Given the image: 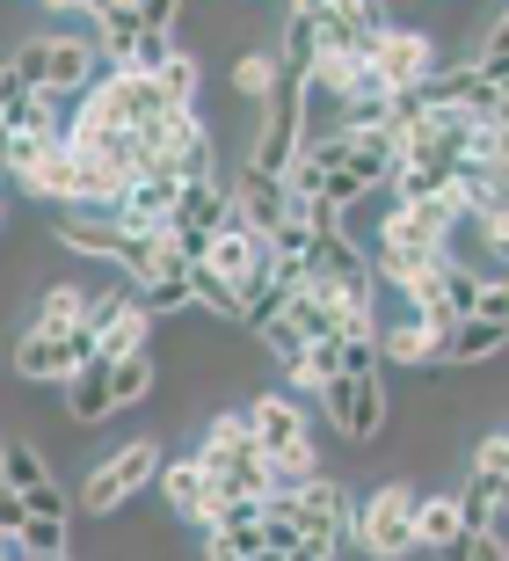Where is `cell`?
I'll return each instance as SVG.
<instances>
[{
	"label": "cell",
	"instance_id": "83f0119b",
	"mask_svg": "<svg viewBox=\"0 0 509 561\" xmlns=\"http://www.w3.org/2000/svg\"><path fill=\"white\" fill-rule=\"evenodd\" d=\"M139 307L153 313V321H175V313H197V307H189V271H183V277H167V285H153V291H139Z\"/></svg>",
	"mask_w": 509,
	"mask_h": 561
},
{
	"label": "cell",
	"instance_id": "9a60e30c",
	"mask_svg": "<svg viewBox=\"0 0 509 561\" xmlns=\"http://www.w3.org/2000/svg\"><path fill=\"white\" fill-rule=\"evenodd\" d=\"M204 489H211V481H204V467H197L189 453H175V459H161V474H153V489H146V496L161 503L167 525H197Z\"/></svg>",
	"mask_w": 509,
	"mask_h": 561
},
{
	"label": "cell",
	"instance_id": "7c38bea8",
	"mask_svg": "<svg viewBox=\"0 0 509 561\" xmlns=\"http://www.w3.org/2000/svg\"><path fill=\"white\" fill-rule=\"evenodd\" d=\"M393 423V394H386V373L379 379H349V394H343V416H335V431L357 445V453H371L379 437H386Z\"/></svg>",
	"mask_w": 509,
	"mask_h": 561
},
{
	"label": "cell",
	"instance_id": "d6986e66",
	"mask_svg": "<svg viewBox=\"0 0 509 561\" xmlns=\"http://www.w3.org/2000/svg\"><path fill=\"white\" fill-rule=\"evenodd\" d=\"M502 351H509V329H495V321H459V329L444 335V351H437V373H466V365H495Z\"/></svg>",
	"mask_w": 509,
	"mask_h": 561
},
{
	"label": "cell",
	"instance_id": "4fadbf2b",
	"mask_svg": "<svg viewBox=\"0 0 509 561\" xmlns=\"http://www.w3.org/2000/svg\"><path fill=\"white\" fill-rule=\"evenodd\" d=\"M51 249H73V255H95V263H124V241L117 219H102V211H51Z\"/></svg>",
	"mask_w": 509,
	"mask_h": 561
},
{
	"label": "cell",
	"instance_id": "d590c367",
	"mask_svg": "<svg viewBox=\"0 0 509 561\" xmlns=\"http://www.w3.org/2000/svg\"><path fill=\"white\" fill-rule=\"evenodd\" d=\"M0 496H8V481H0Z\"/></svg>",
	"mask_w": 509,
	"mask_h": 561
},
{
	"label": "cell",
	"instance_id": "5b68a950",
	"mask_svg": "<svg viewBox=\"0 0 509 561\" xmlns=\"http://www.w3.org/2000/svg\"><path fill=\"white\" fill-rule=\"evenodd\" d=\"M451 496H459L466 533H509V437H502V423L481 431L473 474H466V489H451Z\"/></svg>",
	"mask_w": 509,
	"mask_h": 561
},
{
	"label": "cell",
	"instance_id": "5bb4252c",
	"mask_svg": "<svg viewBox=\"0 0 509 561\" xmlns=\"http://www.w3.org/2000/svg\"><path fill=\"white\" fill-rule=\"evenodd\" d=\"M95 59H102V73H124L131 66V44H139V30H146V0H95Z\"/></svg>",
	"mask_w": 509,
	"mask_h": 561
},
{
	"label": "cell",
	"instance_id": "d6a6232c",
	"mask_svg": "<svg viewBox=\"0 0 509 561\" xmlns=\"http://www.w3.org/2000/svg\"><path fill=\"white\" fill-rule=\"evenodd\" d=\"M285 561H343V554H327V547H291Z\"/></svg>",
	"mask_w": 509,
	"mask_h": 561
},
{
	"label": "cell",
	"instance_id": "e575fe53",
	"mask_svg": "<svg viewBox=\"0 0 509 561\" xmlns=\"http://www.w3.org/2000/svg\"><path fill=\"white\" fill-rule=\"evenodd\" d=\"M51 561H81V554H51Z\"/></svg>",
	"mask_w": 509,
	"mask_h": 561
},
{
	"label": "cell",
	"instance_id": "836d02e7",
	"mask_svg": "<svg viewBox=\"0 0 509 561\" xmlns=\"http://www.w3.org/2000/svg\"><path fill=\"white\" fill-rule=\"evenodd\" d=\"M0 227H8V197H0Z\"/></svg>",
	"mask_w": 509,
	"mask_h": 561
},
{
	"label": "cell",
	"instance_id": "f546056e",
	"mask_svg": "<svg viewBox=\"0 0 509 561\" xmlns=\"http://www.w3.org/2000/svg\"><path fill=\"white\" fill-rule=\"evenodd\" d=\"M444 561H509V533H466Z\"/></svg>",
	"mask_w": 509,
	"mask_h": 561
},
{
	"label": "cell",
	"instance_id": "9c48e42d",
	"mask_svg": "<svg viewBox=\"0 0 509 561\" xmlns=\"http://www.w3.org/2000/svg\"><path fill=\"white\" fill-rule=\"evenodd\" d=\"M241 416H247V437H255V453H263V459H285V453H299V445H321V437H313V416H305V401L285 394V387L255 394Z\"/></svg>",
	"mask_w": 509,
	"mask_h": 561
},
{
	"label": "cell",
	"instance_id": "f1b7e54d",
	"mask_svg": "<svg viewBox=\"0 0 509 561\" xmlns=\"http://www.w3.org/2000/svg\"><path fill=\"white\" fill-rule=\"evenodd\" d=\"M473 321L509 329V277H481V291H473Z\"/></svg>",
	"mask_w": 509,
	"mask_h": 561
},
{
	"label": "cell",
	"instance_id": "277c9868",
	"mask_svg": "<svg viewBox=\"0 0 509 561\" xmlns=\"http://www.w3.org/2000/svg\"><path fill=\"white\" fill-rule=\"evenodd\" d=\"M269 503L299 525V547H327V554H343L349 533H357V489H349L343 474H313L305 489L269 496Z\"/></svg>",
	"mask_w": 509,
	"mask_h": 561
},
{
	"label": "cell",
	"instance_id": "6da1fadb",
	"mask_svg": "<svg viewBox=\"0 0 509 561\" xmlns=\"http://www.w3.org/2000/svg\"><path fill=\"white\" fill-rule=\"evenodd\" d=\"M8 66H15V81L30 88V95H51V103H81L88 81L102 73L88 30H44V37H30Z\"/></svg>",
	"mask_w": 509,
	"mask_h": 561
},
{
	"label": "cell",
	"instance_id": "ba28073f",
	"mask_svg": "<svg viewBox=\"0 0 509 561\" xmlns=\"http://www.w3.org/2000/svg\"><path fill=\"white\" fill-rule=\"evenodd\" d=\"M8 365H15L22 387H66L81 365H95V343H88V335H37V329H22L15 351H8Z\"/></svg>",
	"mask_w": 509,
	"mask_h": 561
},
{
	"label": "cell",
	"instance_id": "2e32d148",
	"mask_svg": "<svg viewBox=\"0 0 509 561\" xmlns=\"http://www.w3.org/2000/svg\"><path fill=\"white\" fill-rule=\"evenodd\" d=\"M407 533H415V554H437V561H444L451 547L466 540L459 496H451V489H423V496H415V518H407Z\"/></svg>",
	"mask_w": 509,
	"mask_h": 561
},
{
	"label": "cell",
	"instance_id": "d4e9b609",
	"mask_svg": "<svg viewBox=\"0 0 509 561\" xmlns=\"http://www.w3.org/2000/svg\"><path fill=\"white\" fill-rule=\"evenodd\" d=\"M0 481H8L15 496H30L37 481H51V467H44V453H37V437H8V445H0Z\"/></svg>",
	"mask_w": 509,
	"mask_h": 561
},
{
	"label": "cell",
	"instance_id": "4316f807",
	"mask_svg": "<svg viewBox=\"0 0 509 561\" xmlns=\"http://www.w3.org/2000/svg\"><path fill=\"white\" fill-rule=\"evenodd\" d=\"M22 518H51V525H73V489H66L59 474L37 481L30 496H22Z\"/></svg>",
	"mask_w": 509,
	"mask_h": 561
},
{
	"label": "cell",
	"instance_id": "8fae6325",
	"mask_svg": "<svg viewBox=\"0 0 509 561\" xmlns=\"http://www.w3.org/2000/svg\"><path fill=\"white\" fill-rule=\"evenodd\" d=\"M371 351H379V373H386V365H401V373H437L444 335L423 329L415 313H401V321H379V329H371Z\"/></svg>",
	"mask_w": 509,
	"mask_h": 561
},
{
	"label": "cell",
	"instance_id": "ac0fdd59",
	"mask_svg": "<svg viewBox=\"0 0 509 561\" xmlns=\"http://www.w3.org/2000/svg\"><path fill=\"white\" fill-rule=\"evenodd\" d=\"M139 351H153V313H146L139 299H124L95 329V365H117V357H139Z\"/></svg>",
	"mask_w": 509,
	"mask_h": 561
},
{
	"label": "cell",
	"instance_id": "44dd1931",
	"mask_svg": "<svg viewBox=\"0 0 509 561\" xmlns=\"http://www.w3.org/2000/svg\"><path fill=\"white\" fill-rule=\"evenodd\" d=\"M102 379H109V416H117V409H139V401L161 394V357L153 351L117 357V365H102Z\"/></svg>",
	"mask_w": 509,
	"mask_h": 561
},
{
	"label": "cell",
	"instance_id": "52a82bcc",
	"mask_svg": "<svg viewBox=\"0 0 509 561\" xmlns=\"http://www.w3.org/2000/svg\"><path fill=\"white\" fill-rule=\"evenodd\" d=\"M473 291H481V271L473 263H437V271L423 277V285L407 291L401 307L423 321V329H437V335H451L459 321H473Z\"/></svg>",
	"mask_w": 509,
	"mask_h": 561
},
{
	"label": "cell",
	"instance_id": "ffe728a7",
	"mask_svg": "<svg viewBox=\"0 0 509 561\" xmlns=\"http://www.w3.org/2000/svg\"><path fill=\"white\" fill-rule=\"evenodd\" d=\"M22 190L37 197V205L51 211H73V197H81V153H66V146H51L30 175H22Z\"/></svg>",
	"mask_w": 509,
	"mask_h": 561
},
{
	"label": "cell",
	"instance_id": "8992f818",
	"mask_svg": "<svg viewBox=\"0 0 509 561\" xmlns=\"http://www.w3.org/2000/svg\"><path fill=\"white\" fill-rule=\"evenodd\" d=\"M437 66H444V51H437V30L386 22V30H379V44H371V59H365V73L386 88V95H407V88H423Z\"/></svg>",
	"mask_w": 509,
	"mask_h": 561
},
{
	"label": "cell",
	"instance_id": "1f68e13d",
	"mask_svg": "<svg viewBox=\"0 0 509 561\" xmlns=\"http://www.w3.org/2000/svg\"><path fill=\"white\" fill-rule=\"evenodd\" d=\"M204 561H241V554H233V547H225L219 533H204Z\"/></svg>",
	"mask_w": 509,
	"mask_h": 561
},
{
	"label": "cell",
	"instance_id": "4dcf8cb0",
	"mask_svg": "<svg viewBox=\"0 0 509 561\" xmlns=\"http://www.w3.org/2000/svg\"><path fill=\"white\" fill-rule=\"evenodd\" d=\"M15 525H22V496H15V489H8V496H0V540H8Z\"/></svg>",
	"mask_w": 509,
	"mask_h": 561
},
{
	"label": "cell",
	"instance_id": "cb8c5ba5",
	"mask_svg": "<svg viewBox=\"0 0 509 561\" xmlns=\"http://www.w3.org/2000/svg\"><path fill=\"white\" fill-rule=\"evenodd\" d=\"M8 547H15L22 561H51V554H73V525H51V518H22L15 533H8Z\"/></svg>",
	"mask_w": 509,
	"mask_h": 561
},
{
	"label": "cell",
	"instance_id": "7402d4cb",
	"mask_svg": "<svg viewBox=\"0 0 509 561\" xmlns=\"http://www.w3.org/2000/svg\"><path fill=\"white\" fill-rule=\"evenodd\" d=\"M66 416L81 423V431H95V423H109V379H102V365H81V373L59 387Z\"/></svg>",
	"mask_w": 509,
	"mask_h": 561
},
{
	"label": "cell",
	"instance_id": "e0dca14e",
	"mask_svg": "<svg viewBox=\"0 0 509 561\" xmlns=\"http://www.w3.org/2000/svg\"><path fill=\"white\" fill-rule=\"evenodd\" d=\"M81 321H88V285L51 277V285H37V299H30V321H22V329H37V335H81Z\"/></svg>",
	"mask_w": 509,
	"mask_h": 561
},
{
	"label": "cell",
	"instance_id": "7a4b0ae2",
	"mask_svg": "<svg viewBox=\"0 0 509 561\" xmlns=\"http://www.w3.org/2000/svg\"><path fill=\"white\" fill-rule=\"evenodd\" d=\"M161 459H167V453H161V437H124L109 459H95V467H88V481L73 489V511H88V518L109 525L131 496H146V489H153Z\"/></svg>",
	"mask_w": 509,
	"mask_h": 561
},
{
	"label": "cell",
	"instance_id": "484cf974",
	"mask_svg": "<svg viewBox=\"0 0 509 561\" xmlns=\"http://www.w3.org/2000/svg\"><path fill=\"white\" fill-rule=\"evenodd\" d=\"M269 88H277V51H247V59L233 66V95L263 110V103H269Z\"/></svg>",
	"mask_w": 509,
	"mask_h": 561
},
{
	"label": "cell",
	"instance_id": "3957f363",
	"mask_svg": "<svg viewBox=\"0 0 509 561\" xmlns=\"http://www.w3.org/2000/svg\"><path fill=\"white\" fill-rule=\"evenodd\" d=\"M415 481L407 474H386L371 481L365 496H357V533H349V547L365 561H407L415 554V533H407V518H415Z\"/></svg>",
	"mask_w": 509,
	"mask_h": 561
},
{
	"label": "cell",
	"instance_id": "603a6c76",
	"mask_svg": "<svg viewBox=\"0 0 509 561\" xmlns=\"http://www.w3.org/2000/svg\"><path fill=\"white\" fill-rule=\"evenodd\" d=\"M153 88H161L167 110H204V66H197V51H175V59L153 73Z\"/></svg>",
	"mask_w": 509,
	"mask_h": 561
},
{
	"label": "cell",
	"instance_id": "30bf717a",
	"mask_svg": "<svg viewBox=\"0 0 509 561\" xmlns=\"http://www.w3.org/2000/svg\"><path fill=\"white\" fill-rule=\"evenodd\" d=\"M225 211H233V227H247L255 241H269V227L291 211V197H285V183H277V175L233 168V183H225Z\"/></svg>",
	"mask_w": 509,
	"mask_h": 561
}]
</instances>
